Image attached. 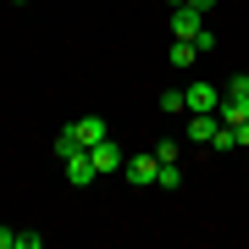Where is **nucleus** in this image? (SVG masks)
<instances>
[{"instance_id": "nucleus-6", "label": "nucleus", "mask_w": 249, "mask_h": 249, "mask_svg": "<svg viewBox=\"0 0 249 249\" xmlns=\"http://www.w3.org/2000/svg\"><path fill=\"white\" fill-rule=\"evenodd\" d=\"M183 100H188V111H216L222 106V89H216V83H188Z\"/></svg>"}, {"instance_id": "nucleus-4", "label": "nucleus", "mask_w": 249, "mask_h": 249, "mask_svg": "<svg viewBox=\"0 0 249 249\" xmlns=\"http://www.w3.org/2000/svg\"><path fill=\"white\" fill-rule=\"evenodd\" d=\"M61 166H67V183H72V188H89V183L100 178V172H94V160H89V150H72Z\"/></svg>"}, {"instance_id": "nucleus-5", "label": "nucleus", "mask_w": 249, "mask_h": 249, "mask_svg": "<svg viewBox=\"0 0 249 249\" xmlns=\"http://www.w3.org/2000/svg\"><path fill=\"white\" fill-rule=\"evenodd\" d=\"M89 160H94V172H100V178H106V172H116L127 155H122V144H116V139H100L94 150H89Z\"/></svg>"}, {"instance_id": "nucleus-12", "label": "nucleus", "mask_w": 249, "mask_h": 249, "mask_svg": "<svg viewBox=\"0 0 249 249\" xmlns=\"http://www.w3.org/2000/svg\"><path fill=\"white\" fill-rule=\"evenodd\" d=\"M222 94H232V100H249V72H238V78H227V83H222Z\"/></svg>"}, {"instance_id": "nucleus-9", "label": "nucleus", "mask_w": 249, "mask_h": 249, "mask_svg": "<svg viewBox=\"0 0 249 249\" xmlns=\"http://www.w3.org/2000/svg\"><path fill=\"white\" fill-rule=\"evenodd\" d=\"M172 67H194L199 61V50H194V39H172V55H166Z\"/></svg>"}, {"instance_id": "nucleus-2", "label": "nucleus", "mask_w": 249, "mask_h": 249, "mask_svg": "<svg viewBox=\"0 0 249 249\" xmlns=\"http://www.w3.org/2000/svg\"><path fill=\"white\" fill-rule=\"evenodd\" d=\"M216 133H222V116L216 111H194L183 127V144H216Z\"/></svg>"}, {"instance_id": "nucleus-18", "label": "nucleus", "mask_w": 249, "mask_h": 249, "mask_svg": "<svg viewBox=\"0 0 249 249\" xmlns=\"http://www.w3.org/2000/svg\"><path fill=\"white\" fill-rule=\"evenodd\" d=\"M11 6H28V0H11Z\"/></svg>"}, {"instance_id": "nucleus-14", "label": "nucleus", "mask_w": 249, "mask_h": 249, "mask_svg": "<svg viewBox=\"0 0 249 249\" xmlns=\"http://www.w3.org/2000/svg\"><path fill=\"white\" fill-rule=\"evenodd\" d=\"M194 50H199V55L216 50V34H211V28H199V34H194Z\"/></svg>"}, {"instance_id": "nucleus-7", "label": "nucleus", "mask_w": 249, "mask_h": 249, "mask_svg": "<svg viewBox=\"0 0 249 249\" xmlns=\"http://www.w3.org/2000/svg\"><path fill=\"white\" fill-rule=\"evenodd\" d=\"M199 28H205V17H199L194 6H178V11H172V39H194Z\"/></svg>"}, {"instance_id": "nucleus-8", "label": "nucleus", "mask_w": 249, "mask_h": 249, "mask_svg": "<svg viewBox=\"0 0 249 249\" xmlns=\"http://www.w3.org/2000/svg\"><path fill=\"white\" fill-rule=\"evenodd\" d=\"M216 116H222V127H238L244 116H249V100H232V94H222V106H216Z\"/></svg>"}, {"instance_id": "nucleus-1", "label": "nucleus", "mask_w": 249, "mask_h": 249, "mask_svg": "<svg viewBox=\"0 0 249 249\" xmlns=\"http://www.w3.org/2000/svg\"><path fill=\"white\" fill-rule=\"evenodd\" d=\"M100 139H111V127H106V116H78V122H67L61 133H55V155H72V150H94Z\"/></svg>"}, {"instance_id": "nucleus-10", "label": "nucleus", "mask_w": 249, "mask_h": 249, "mask_svg": "<svg viewBox=\"0 0 249 249\" xmlns=\"http://www.w3.org/2000/svg\"><path fill=\"white\" fill-rule=\"evenodd\" d=\"M155 188H183V166L178 160H160L155 166Z\"/></svg>"}, {"instance_id": "nucleus-15", "label": "nucleus", "mask_w": 249, "mask_h": 249, "mask_svg": "<svg viewBox=\"0 0 249 249\" xmlns=\"http://www.w3.org/2000/svg\"><path fill=\"white\" fill-rule=\"evenodd\" d=\"M17 249H45V232H22L17 227Z\"/></svg>"}, {"instance_id": "nucleus-3", "label": "nucleus", "mask_w": 249, "mask_h": 249, "mask_svg": "<svg viewBox=\"0 0 249 249\" xmlns=\"http://www.w3.org/2000/svg\"><path fill=\"white\" fill-rule=\"evenodd\" d=\"M155 166H160L155 150H150V155H127V160H122V172H127V183H133V188H155Z\"/></svg>"}, {"instance_id": "nucleus-19", "label": "nucleus", "mask_w": 249, "mask_h": 249, "mask_svg": "<svg viewBox=\"0 0 249 249\" xmlns=\"http://www.w3.org/2000/svg\"><path fill=\"white\" fill-rule=\"evenodd\" d=\"M172 6H183V0H172Z\"/></svg>"}, {"instance_id": "nucleus-17", "label": "nucleus", "mask_w": 249, "mask_h": 249, "mask_svg": "<svg viewBox=\"0 0 249 249\" xmlns=\"http://www.w3.org/2000/svg\"><path fill=\"white\" fill-rule=\"evenodd\" d=\"M183 6H194V11H211V6H216V0H183Z\"/></svg>"}, {"instance_id": "nucleus-13", "label": "nucleus", "mask_w": 249, "mask_h": 249, "mask_svg": "<svg viewBox=\"0 0 249 249\" xmlns=\"http://www.w3.org/2000/svg\"><path fill=\"white\" fill-rule=\"evenodd\" d=\"M178 155H183L178 139H160V144H155V160H178Z\"/></svg>"}, {"instance_id": "nucleus-11", "label": "nucleus", "mask_w": 249, "mask_h": 249, "mask_svg": "<svg viewBox=\"0 0 249 249\" xmlns=\"http://www.w3.org/2000/svg\"><path fill=\"white\" fill-rule=\"evenodd\" d=\"M160 111H166V116H178V111H188V100H183V89H160Z\"/></svg>"}, {"instance_id": "nucleus-16", "label": "nucleus", "mask_w": 249, "mask_h": 249, "mask_svg": "<svg viewBox=\"0 0 249 249\" xmlns=\"http://www.w3.org/2000/svg\"><path fill=\"white\" fill-rule=\"evenodd\" d=\"M0 249H17V227H0Z\"/></svg>"}]
</instances>
